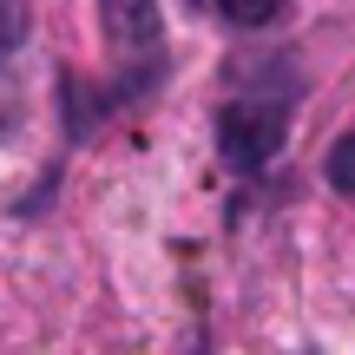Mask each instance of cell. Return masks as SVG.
<instances>
[{"instance_id":"4","label":"cell","mask_w":355,"mask_h":355,"mask_svg":"<svg viewBox=\"0 0 355 355\" xmlns=\"http://www.w3.org/2000/svg\"><path fill=\"white\" fill-rule=\"evenodd\" d=\"M322 178H329V191H343V198H355V125H349L343 139L329 145V158H322Z\"/></svg>"},{"instance_id":"5","label":"cell","mask_w":355,"mask_h":355,"mask_svg":"<svg viewBox=\"0 0 355 355\" xmlns=\"http://www.w3.org/2000/svg\"><path fill=\"white\" fill-rule=\"evenodd\" d=\"M217 13H224L230 26H270L283 13V0H217Z\"/></svg>"},{"instance_id":"1","label":"cell","mask_w":355,"mask_h":355,"mask_svg":"<svg viewBox=\"0 0 355 355\" xmlns=\"http://www.w3.org/2000/svg\"><path fill=\"white\" fill-rule=\"evenodd\" d=\"M99 26L112 40V53L125 60L112 99H105V112H112V105L145 99L158 86V73H165V13H158V0H99Z\"/></svg>"},{"instance_id":"2","label":"cell","mask_w":355,"mask_h":355,"mask_svg":"<svg viewBox=\"0 0 355 355\" xmlns=\"http://www.w3.org/2000/svg\"><path fill=\"white\" fill-rule=\"evenodd\" d=\"M283 132H290V99H270V92H237V99L217 105V152L230 171H263L283 152Z\"/></svg>"},{"instance_id":"3","label":"cell","mask_w":355,"mask_h":355,"mask_svg":"<svg viewBox=\"0 0 355 355\" xmlns=\"http://www.w3.org/2000/svg\"><path fill=\"white\" fill-rule=\"evenodd\" d=\"M26 33H33V0H0V73L26 46Z\"/></svg>"}]
</instances>
